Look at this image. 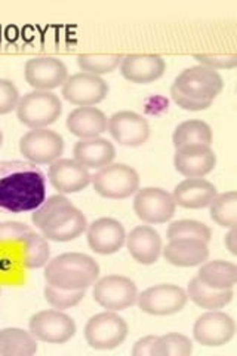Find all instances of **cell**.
Segmentation results:
<instances>
[{"instance_id":"6da1fadb","label":"cell","mask_w":237,"mask_h":356,"mask_svg":"<svg viewBox=\"0 0 237 356\" xmlns=\"http://www.w3.org/2000/svg\"><path fill=\"white\" fill-rule=\"evenodd\" d=\"M47 199V178L35 163L0 162V209L8 213L35 211Z\"/></svg>"},{"instance_id":"7a4b0ae2","label":"cell","mask_w":237,"mask_h":356,"mask_svg":"<svg viewBox=\"0 0 237 356\" xmlns=\"http://www.w3.org/2000/svg\"><path fill=\"white\" fill-rule=\"evenodd\" d=\"M44 281L61 289H85L92 286L99 276V266L83 252H64L44 266Z\"/></svg>"},{"instance_id":"3957f363","label":"cell","mask_w":237,"mask_h":356,"mask_svg":"<svg viewBox=\"0 0 237 356\" xmlns=\"http://www.w3.org/2000/svg\"><path fill=\"white\" fill-rule=\"evenodd\" d=\"M17 118L22 125L31 129L47 128L55 124L63 113V104L58 95L51 91H31L19 98Z\"/></svg>"},{"instance_id":"277c9868","label":"cell","mask_w":237,"mask_h":356,"mask_svg":"<svg viewBox=\"0 0 237 356\" xmlns=\"http://www.w3.org/2000/svg\"><path fill=\"white\" fill-rule=\"evenodd\" d=\"M129 327L126 321L113 310L89 318L85 327V339L95 350H113L126 340Z\"/></svg>"},{"instance_id":"5b68a950","label":"cell","mask_w":237,"mask_h":356,"mask_svg":"<svg viewBox=\"0 0 237 356\" xmlns=\"http://www.w3.org/2000/svg\"><path fill=\"white\" fill-rule=\"evenodd\" d=\"M94 191L107 199H126L138 192L140 175L125 163H110L92 178Z\"/></svg>"},{"instance_id":"8992f818","label":"cell","mask_w":237,"mask_h":356,"mask_svg":"<svg viewBox=\"0 0 237 356\" xmlns=\"http://www.w3.org/2000/svg\"><path fill=\"white\" fill-rule=\"evenodd\" d=\"M38 229L43 238L54 242H70L82 236L88 229V220L81 209L67 202L44 218Z\"/></svg>"},{"instance_id":"52a82bcc","label":"cell","mask_w":237,"mask_h":356,"mask_svg":"<svg viewBox=\"0 0 237 356\" xmlns=\"http://www.w3.org/2000/svg\"><path fill=\"white\" fill-rule=\"evenodd\" d=\"M172 86L186 97L213 103L222 91L224 81L217 70L205 65H195L179 73Z\"/></svg>"},{"instance_id":"ba28073f","label":"cell","mask_w":237,"mask_h":356,"mask_svg":"<svg viewBox=\"0 0 237 356\" xmlns=\"http://www.w3.org/2000/svg\"><path fill=\"white\" fill-rule=\"evenodd\" d=\"M92 296L101 307L120 312L137 303L138 288L131 277L107 275L95 281Z\"/></svg>"},{"instance_id":"9c48e42d","label":"cell","mask_w":237,"mask_h":356,"mask_svg":"<svg viewBox=\"0 0 237 356\" xmlns=\"http://www.w3.org/2000/svg\"><path fill=\"white\" fill-rule=\"evenodd\" d=\"M188 302L187 291L174 284H159L144 289L137 297L141 312L153 316H169L181 312Z\"/></svg>"},{"instance_id":"30bf717a","label":"cell","mask_w":237,"mask_h":356,"mask_svg":"<svg viewBox=\"0 0 237 356\" xmlns=\"http://www.w3.org/2000/svg\"><path fill=\"white\" fill-rule=\"evenodd\" d=\"M19 152L30 163H52L61 158L64 152V138L58 132L48 128L31 129L21 137Z\"/></svg>"},{"instance_id":"8fae6325","label":"cell","mask_w":237,"mask_h":356,"mask_svg":"<svg viewBox=\"0 0 237 356\" xmlns=\"http://www.w3.org/2000/svg\"><path fill=\"white\" fill-rule=\"evenodd\" d=\"M28 327L36 340L52 344H61L72 340L77 330L73 318L58 309L38 312L30 318Z\"/></svg>"},{"instance_id":"7c38bea8","label":"cell","mask_w":237,"mask_h":356,"mask_svg":"<svg viewBox=\"0 0 237 356\" xmlns=\"http://www.w3.org/2000/svg\"><path fill=\"white\" fill-rule=\"evenodd\" d=\"M133 211L147 225H162L175 216L177 205L172 193L161 187H144L135 193Z\"/></svg>"},{"instance_id":"4fadbf2b","label":"cell","mask_w":237,"mask_h":356,"mask_svg":"<svg viewBox=\"0 0 237 356\" xmlns=\"http://www.w3.org/2000/svg\"><path fill=\"white\" fill-rule=\"evenodd\" d=\"M108 91L110 88L103 77L83 72L69 76L63 85V97L79 107H92L104 102Z\"/></svg>"},{"instance_id":"5bb4252c","label":"cell","mask_w":237,"mask_h":356,"mask_svg":"<svg viewBox=\"0 0 237 356\" xmlns=\"http://www.w3.org/2000/svg\"><path fill=\"white\" fill-rule=\"evenodd\" d=\"M110 136L120 146L138 147L150 138V125L147 119L135 111L123 110L107 119Z\"/></svg>"},{"instance_id":"9a60e30c","label":"cell","mask_w":237,"mask_h":356,"mask_svg":"<svg viewBox=\"0 0 237 356\" xmlns=\"http://www.w3.org/2000/svg\"><path fill=\"white\" fill-rule=\"evenodd\" d=\"M236 332V324L230 315L220 310H209L199 316L193 327L197 343L206 348H220L227 344Z\"/></svg>"},{"instance_id":"2e32d148","label":"cell","mask_w":237,"mask_h":356,"mask_svg":"<svg viewBox=\"0 0 237 356\" xmlns=\"http://www.w3.org/2000/svg\"><path fill=\"white\" fill-rule=\"evenodd\" d=\"M217 154L206 144H187L177 147L174 156L175 170L186 178H203L213 171Z\"/></svg>"},{"instance_id":"e0dca14e","label":"cell","mask_w":237,"mask_h":356,"mask_svg":"<svg viewBox=\"0 0 237 356\" xmlns=\"http://www.w3.org/2000/svg\"><path fill=\"white\" fill-rule=\"evenodd\" d=\"M24 76L27 83L36 91H51L64 85L69 77V70L58 58L36 57L27 61Z\"/></svg>"},{"instance_id":"ac0fdd59","label":"cell","mask_w":237,"mask_h":356,"mask_svg":"<svg viewBox=\"0 0 237 356\" xmlns=\"http://www.w3.org/2000/svg\"><path fill=\"white\" fill-rule=\"evenodd\" d=\"M86 236L89 247L94 252L110 255L120 251V248L125 245L126 232L119 220L103 217L88 226Z\"/></svg>"},{"instance_id":"d6986e66","label":"cell","mask_w":237,"mask_h":356,"mask_svg":"<svg viewBox=\"0 0 237 356\" xmlns=\"http://www.w3.org/2000/svg\"><path fill=\"white\" fill-rule=\"evenodd\" d=\"M49 181L55 191L61 195H72L82 192L91 184L92 175L89 170L76 159H56L51 163L48 171Z\"/></svg>"},{"instance_id":"ffe728a7","label":"cell","mask_w":237,"mask_h":356,"mask_svg":"<svg viewBox=\"0 0 237 356\" xmlns=\"http://www.w3.org/2000/svg\"><path fill=\"white\" fill-rule=\"evenodd\" d=\"M165 72L166 61L156 54H129L120 63L122 76L138 85H147L161 79Z\"/></svg>"},{"instance_id":"44dd1931","label":"cell","mask_w":237,"mask_h":356,"mask_svg":"<svg viewBox=\"0 0 237 356\" xmlns=\"http://www.w3.org/2000/svg\"><path fill=\"white\" fill-rule=\"evenodd\" d=\"M126 248L135 261L150 266L159 260L162 254V238L152 226H137L126 236Z\"/></svg>"},{"instance_id":"7402d4cb","label":"cell","mask_w":237,"mask_h":356,"mask_svg":"<svg viewBox=\"0 0 237 356\" xmlns=\"http://www.w3.org/2000/svg\"><path fill=\"white\" fill-rule=\"evenodd\" d=\"M165 260L177 267H196L209 257L208 242L200 239H175L162 250Z\"/></svg>"},{"instance_id":"603a6c76","label":"cell","mask_w":237,"mask_h":356,"mask_svg":"<svg viewBox=\"0 0 237 356\" xmlns=\"http://www.w3.org/2000/svg\"><path fill=\"white\" fill-rule=\"evenodd\" d=\"M215 196V184L205 180V178H186L172 192L175 205L187 209L206 208Z\"/></svg>"},{"instance_id":"cb8c5ba5","label":"cell","mask_w":237,"mask_h":356,"mask_svg":"<svg viewBox=\"0 0 237 356\" xmlns=\"http://www.w3.org/2000/svg\"><path fill=\"white\" fill-rule=\"evenodd\" d=\"M74 159L88 170H101L116 158V147L106 138L79 140L73 147Z\"/></svg>"},{"instance_id":"d4e9b609","label":"cell","mask_w":237,"mask_h":356,"mask_svg":"<svg viewBox=\"0 0 237 356\" xmlns=\"http://www.w3.org/2000/svg\"><path fill=\"white\" fill-rule=\"evenodd\" d=\"M67 128L81 140L95 138L107 131V118L97 107H77L67 118Z\"/></svg>"},{"instance_id":"484cf974","label":"cell","mask_w":237,"mask_h":356,"mask_svg":"<svg viewBox=\"0 0 237 356\" xmlns=\"http://www.w3.org/2000/svg\"><path fill=\"white\" fill-rule=\"evenodd\" d=\"M233 289H215L203 284L199 277H193L187 286V297L202 309L218 310L233 300Z\"/></svg>"},{"instance_id":"4316f807","label":"cell","mask_w":237,"mask_h":356,"mask_svg":"<svg viewBox=\"0 0 237 356\" xmlns=\"http://www.w3.org/2000/svg\"><path fill=\"white\" fill-rule=\"evenodd\" d=\"M199 280L215 289H233L237 281V267L234 263L213 260L200 264L197 272Z\"/></svg>"},{"instance_id":"83f0119b","label":"cell","mask_w":237,"mask_h":356,"mask_svg":"<svg viewBox=\"0 0 237 356\" xmlns=\"http://www.w3.org/2000/svg\"><path fill=\"white\" fill-rule=\"evenodd\" d=\"M38 352V340L30 331L22 328L0 330V355L31 356Z\"/></svg>"},{"instance_id":"f1b7e54d","label":"cell","mask_w":237,"mask_h":356,"mask_svg":"<svg viewBox=\"0 0 237 356\" xmlns=\"http://www.w3.org/2000/svg\"><path fill=\"white\" fill-rule=\"evenodd\" d=\"M212 129L211 127L203 120H186L183 124H179L174 134H172V143L175 149L187 146V144H206L211 146L212 144Z\"/></svg>"},{"instance_id":"f546056e","label":"cell","mask_w":237,"mask_h":356,"mask_svg":"<svg viewBox=\"0 0 237 356\" xmlns=\"http://www.w3.org/2000/svg\"><path fill=\"white\" fill-rule=\"evenodd\" d=\"M211 218L221 227H236L237 222V193L234 191L217 195L209 204Z\"/></svg>"},{"instance_id":"4dcf8cb0","label":"cell","mask_w":237,"mask_h":356,"mask_svg":"<svg viewBox=\"0 0 237 356\" xmlns=\"http://www.w3.org/2000/svg\"><path fill=\"white\" fill-rule=\"evenodd\" d=\"M122 58L120 54H81L77 55V65L83 73L99 76L115 72Z\"/></svg>"},{"instance_id":"1f68e13d","label":"cell","mask_w":237,"mask_h":356,"mask_svg":"<svg viewBox=\"0 0 237 356\" xmlns=\"http://www.w3.org/2000/svg\"><path fill=\"white\" fill-rule=\"evenodd\" d=\"M24 243L26 250L24 255H22V264H24V267H27V269H40V267L48 264L51 260V248L47 238L33 232L24 241Z\"/></svg>"},{"instance_id":"d6a6232c","label":"cell","mask_w":237,"mask_h":356,"mask_svg":"<svg viewBox=\"0 0 237 356\" xmlns=\"http://www.w3.org/2000/svg\"><path fill=\"white\" fill-rule=\"evenodd\" d=\"M166 236L169 241L200 239V241L209 242L212 238V232L205 222H200L196 220H178V221H174L172 225L167 227Z\"/></svg>"},{"instance_id":"836d02e7","label":"cell","mask_w":237,"mask_h":356,"mask_svg":"<svg viewBox=\"0 0 237 356\" xmlns=\"http://www.w3.org/2000/svg\"><path fill=\"white\" fill-rule=\"evenodd\" d=\"M193 353V343L184 334L169 332L157 337L153 356H190Z\"/></svg>"},{"instance_id":"e575fe53","label":"cell","mask_w":237,"mask_h":356,"mask_svg":"<svg viewBox=\"0 0 237 356\" xmlns=\"http://www.w3.org/2000/svg\"><path fill=\"white\" fill-rule=\"evenodd\" d=\"M44 300L54 307L58 310L70 309L77 306L85 298V289H61L54 285L47 284L43 289Z\"/></svg>"},{"instance_id":"d590c367","label":"cell","mask_w":237,"mask_h":356,"mask_svg":"<svg viewBox=\"0 0 237 356\" xmlns=\"http://www.w3.org/2000/svg\"><path fill=\"white\" fill-rule=\"evenodd\" d=\"M195 60L200 63V65L209 67V69H222L231 70L237 65V55L236 54H195Z\"/></svg>"},{"instance_id":"8d00e7d4","label":"cell","mask_w":237,"mask_h":356,"mask_svg":"<svg viewBox=\"0 0 237 356\" xmlns=\"http://www.w3.org/2000/svg\"><path fill=\"white\" fill-rule=\"evenodd\" d=\"M35 232L24 222L19 221H3L0 222V242L19 241L24 242L31 233Z\"/></svg>"},{"instance_id":"74e56055","label":"cell","mask_w":237,"mask_h":356,"mask_svg":"<svg viewBox=\"0 0 237 356\" xmlns=\"http://www.w3.org/2000/svg\"><path fill=\"white\" fill-rule=\"evenodd\" d=\"M19 102L18 88L6 79H0V115H8L15 110Z\"/></svg>"},{"instance_id":"f35d334b","label":"cell","mask_w":237,"mask_h":356,"mask_svg":"<svg viewBox=\"0 0 237 356\" xmlns=\"http://www.w3.org/2000/svg\"><path fill=\"white\" fill-rule=\"evenodd\" d=\"M67 202H70V200L67 199L64 195H61V193L60 195H54V196H51L48 199H44L43 202L35 211H33V216H31L33 225L38 227L40 222L52 213L54 209H56V208L67 204Z\"/></svg>"},{"instance_id":"ab89813d","label":"cell","mask_w":237,"mask_h":356,"mask_svg":"<svg viewBox=\"0 0 237 356\" xmlns=\"http://www.w3.org/2000/svg\"><path fill=\"white\" fill-rule=\"evenodd\" d=\"M171 95H172L174 103L178 104V107H181V108L188 110V111L206 110L212 104V102H199V99H193V98H190V97H186L184 94L177 91L174 86H171Z\"/></svg>"},{"instance_id":"60d3db41","label":"cell","mask_w":237,"mask_h":356,"mask_svg":"<svg viewBox=\"0 0 237 356\" xmlns=\"http://www.w3.org/2000/svg\"><path fill=\"white\" fill-rule=\"evenodd\" d=\"M156 341H157V336H145V337L140 339L137 343L133 344L132 355L133 356H144V355L153 356Z\"/></svg>"},{"instance_id":"b9f144b4","label":"cell","mask_w":237,"mask_h":356,"mask_svg":"<svg viewBox=\"0 0 237 356\" xmlns=\"http://www.w3.org/2000/svg\"><path fill=\"white\" fill-rule=\"evenodd\" d=\"M224 243H225V247H227V250H229L233 255L237 254V251H236V227H231V229H230V232L227 233V236H225Z\"/></svg>"},{"instance_id":"7bdbcfd3","label":"cell","mask_w":237,"mask_h":356,"mask_svg":"<svg viewBox=\"0 0 237 356\" xmlns=\"http://www.w3.org/2000/svg\"><path fill=\"white\" fill-rule=\"evenodd\" d=\"M2 144H3V132L0 129V147H2Z\"/></svg>"},{"instance_id":"ee69618b","label":"cell","mask_w":237,"mask_h":356,"mask_svg":"<svg viewBox=\"0 0 237 356\" xmlns=\"http://www.w3.org/2000/svg\"><path fill=\"white\" fill-rule=\"evenodd\" d=\"M0 296H2V289H0Z\"/></svg>"}]
</instances>
